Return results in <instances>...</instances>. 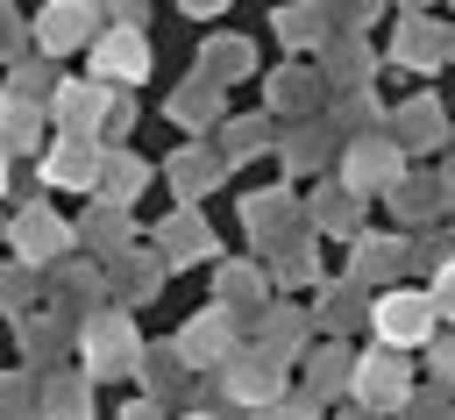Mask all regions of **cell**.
Here are the masks:
<instances>
[{
    "label": "cell",
    "instance_id": "obj_1",
    "mask_svg": "<svg viewBox=\"0 0 455 420\" xmlns=\"http://www.w3.org/2000/svg\"><path fill=\"white\" fill-rule=\"evenodd\" d=\"M370 327H377V342H391V349H427V342L441 335V306H434V292L384 285V292L370 299Z\"/></svg>",
    "mask_w": 455,
    "mask_h": 420
},
{
    "label": "cell",
    "instance_id": "obj_2",
    "mask_svg": "<svg viewBox=\"0 0 455 420\" xmlns=\"http://www.w3.org/2000/svg\"><path fill=\"white\" fill-rule=\"evenodd\" d=\"M348 399L370 406V413H405V406H412V363H405V349L377 342L370 356H355V384H348Z\"/></svg>",
    "mask_w": 455,
    "mask_h": 420
},
{
    "label": "cell",
    "instance_id": "obj_3",
    "mask_svg": "<svg viewBox=\"0 0 455 420\" xmlns=\"http://www.w3.org/2000/svg\"><path fill=\"white\" fill-rule=\"evenodd\" d=\"M284 363L291 356H277L270 342H256V349H235L220 363V384H228L235 406H270V399H284Z\"/></svg>",
    "mask_w": 455,
    "mask_h": 420
},
{
    "label": "cell",
    "instance_id": "obj_4",
    "mask_svg": "<svg viewBox=\"0 0 455 420\" xmlns=\"http://www.w3.org/2000/svg\"><path fill=\"white\" fill-rule=\"evenodd\" d=\"M121 370H142V342H135L128 313L107 306L85 320V377H121Z\"/></svg>",
    "mask_w": 455,
    "mask_h": 420
},
{
    "label": "cell",
    "instance_id": "obj_5",
    "mask_svg": "<svg viewBox=\"0 0 455 420\" xmlns=\"http://www.w3.org/2000/svg\"><path fill=\"white\" fill-rule=\"evenodd\" d=\"M100 171H107V157H100L92 135H57V149L43 157V185L50 192H100Z\"/></svg>",
    "mask_w": 455,
    "mask_h": 420
},
{
    "label": "cell",
    "instance_id": "obj_6",
    "mask_svg": "<svg viewBox=\"0 0 455 420\" xmlns=\"http://www.w3.org/2000/svg\"><path fill=\"white\" fill-rule=\"evenodd\" d=\"M341 185L348 192H391L398 185V135H355L341 149Z\"/></svg>",
    "mask_w": 455,
    "mask_h": 420
},
{
    "label": "cell",
    "instance_id": "obj_7",
    "mask_svg": "<svg viewBox=\"0 0 455 420\" xmlns=\"http://www.w3.org/2000/svg\"><path fill=\"white\" fill-rule=\"evenodd\" d=\"M107 85L100 78H71V85H57L50 93V121H57V135H100L107 128Z\"/></svg>",
    "mask_w": 455,
    "mask_h": 420
},
{
    "label": "cell",
    "instance_id": "obj_8",
    "mask_svg": "<svg viewBox=\"0 0 455 420\" xmlns=\"http://www.w3.org/2000/svg\"><path fill=\"white\" fill-rule=\"evenodd\" d=\"M178 349H185V363H192V370H213V363H228V356H235V320H228V306H206V313H192V320L178 327Z\"/></svg>",
    "mask_w": 455,
    "mask_h": 420
},
{
    "label": "cell",
    "instance_id": "obj_9",
    "mask_svg": "<svg viewBox=\"0 0 455 420\" xmlns=\"http://www.w3.org/2000/svg\"><path fill=\"white\" fill-rule=\"evenodd\" d=\"M142 71H149V43H142L135 28H114V36L92 43V78H100V85H114V78L135 85Z\"/></svg>",
    "mask_w": 455,
    "mask_h": 420
},
{
    "label": "cell",
    "instance_id": "obj_10",
    "mask_svg": "<svg viewBox=\"0 0 455 420\" xmlns=\"http://www.w3.org/2000/svg\"><path fill=\"white\" fill-rule=\"evenodd\" d=\"M36 43H43L50 57H64V50H78V43H100V36H92V7H85V0H50V7L36 14Z\"/></svg>",
    "mask_w": 455,
    "mask_h": 420
},
{
    "label": "cell",
    "instance_id": "obj_11",
    "mask_svg": "<svg viewBox=\"0 0 455 420\" xmlns=\"http://www.w3.org/2000/svg\"><path fill=\"white\" fill-rule=\"evenodd\" d=\"M71 242H78V228H64L50 206H21V214H14V249H21L28 263H43V256H64Z\"/></svg>",
    "mask_w": 455,
    "mask_h": 420
},
{
    "label": "cell",
    "instance_id": "obj_12",
    "mask_svg": "<svg viewBox=\"0 0 455 420\" xmlns=\"http://www.w3.org/2000/svg\"><path fill=\"white\" fill-rule=\"evenodd\" d=\"M348 384H355V356H348V342L334 335V342H320V349H313V370H306V392H313V399L327 406V399H334V392H348Z\"/></svg>",
    "mask_w": 455,
    "mask_h": 420
},
{
    "label": "cell",
    "instance_id": "obj_13",
    "mask_svg": "<svg viewBox=\"0 0 455 420\" xmlns=\"http://www.w3.org/2000/svg\"><path fill=\"white\" fill-rule=\"evenodd\" d=\"M156 242H164V263L178 271V263H192V256H206V221L185 206V214H171L164 228H156Z\"/></svg>",
    "mask_w": 455,
    "mask_h": 420
},
{
    "label": "cell",
    "instance_id": "obj_14",
    "mask_svg": "<svg viewBox=\"0 0 455 420\" xmlns=\"http://www.w3.org/2000/svg\"><path fill=\"white\" fill-rule=\"evenodd\" d=\"M398 256H405V242H391V235H363V242H355V271H348V278H355V285H384V278L398 271Z\"/></svg>",
    "mask_w": 455,
    "mask_h": 420
},
{
    "label": "cell",
    "instance_id": "obj_15",
    "mask_svg": "<svg viewBox=\"0 0 455 420\" xmlns=\"http://www.w3.org/2000/svg\"><path fill=\"white\" fill-rule=\"evenodd\" d=\"M142 377H149V399H171V392L185 384V349H178V342L142 349Z\"/></svg>",
    "mask_w": 455,
    "mask_h": 420
},
{
    "label": "cell",
    "instance_id": "obj_16",
    "mask_svg": "<svg viewBox=\"0 0 455 420\" xmlns=\"http://www.w3.org/2000/svg\"><path fill=\"white\" fill-rule=\"evenodd\" d=\"M213 292H220V306H263V271L256 263H220Z\"/></svg>",
    "mask_w": 455,
    "mask_h": 420
},
{
    "label": "cell",
    "instance_id": "obj_17",
    "mask_svg": "<svg viewBox=\"0 0 455 420\" xmlns=\"http://www.w3.org/2000/svg\"><path fill=\"white\" fill-rule=\"evenodd\" d=\"M355 313H363V285H355V278H348V285H320V306H313V320H320L327 335H341Z\"/></svg>",
    "mask_w": 455,
    "mask_h": 420
},
{
    "label": "cell",
    "instance_id": "obj_18",
    "mask_svg": "<svg viewBox=\"0 0 455 420\" xmlns=\"http://www.w3.org/2000/svg\"><path fill=\"white\" fill-rule=\"evenodd\" d=\"M391 128H398V142H412V149H434V142H441V107H434V100H412V107H405Z\"/></svg>",
    "mask_w": 455,
    "mask_h": 420
},
{
    "label": "cell",
    "instance_id": "obj_19",
    "mask_svg": "<svg viewBox=\"0 0 455 420\" xmlns=\"http://www.w3.org/2000/svg\"><path fill=\"white\" fill-rule=\"evenodd\" d=\"M142 178H149V171H142L135 157H107V171H100V192H92V199H114V206H128V199L142 192Z\"/></svg>",
    "mask_w": 455,
    "mask_h": 420
},
{
    "label": "cell",
    "instance_id": "obj_20",
    "mask_svg": "<svg viewBox=\"0 0 455 420\" xmlns=\"http://www.w3.org/2000/svg\"><path fill=\"white\" fill-rule=\"evenodd\" d=\"M313 228H320V235H348V228H355V192H348V185H327V192L313 199Z\"/></svg>",
    "mask_w": 455,
    "mask_h": 420
},
{
    "label": "cell",
    "instance_id": "obj_21",
    "mask_svg": "<svg viewBox=\"0 0 455 420\" xmlns=\"http://www.w3.org/2000/svg\"><path fill=\"white\" fill-rule=\"evenodd\" d=\"M121 235H128V214H121L114 199H100V214L78 228V242H92L100 256H121Z\"/></svg>",
    "mask_w": 455,
    "mask_h": 420
},
{
    "label": "cell",
    "instance_id": "obj_22",
    "mask_svg": "<svg viewBox=\"0 0 455 420\" xmlns=\"http://www.w3.org/2000/svg\"><path fill=\"white\" fill-rule=\"evenodd\" d=\"M43 413L50 420H85V377H43Z\"/></svg>",
    "mask_w": 455,
    "mask_h": 420
},
{
    "label": "cell",
    "instance_id": "obj_23",
    "mask_svg": "<svg viewBox=\"0 0 455 420\" xmlns=\"http://www.w3.org/2000/svg\"><path fill=\"white\" fill-rule=\"evenodd\" d=\"M171 178H178V185H185V199H192V192H206V185L220 178V164H213L206 149H178V157H171Z\"/></svg>",
    "mask_w": 455,
    "mask_h": 420
},
{
    "label": "cell",
    "instance_id": "obj_24",
    "mask_svg": "<svg viewBox=\"0 0 455 420\" xmlns=\"http://www.w3.org/2000/svg\"><path fill=\"white\" fill-rule=\"evenodd\" d=\"M291 214V199H284V185H270V192H256L249 206H242V221H249V235H270L277 221Z\"/></svg>",
    "mask_w": 455,
    "mask_h": 420
},
{
    "label": "cell",
    "instance_id": "obj_25",
    "mask_svg": "<svg viewBox=\"0 0 455 420\" xmlns=\"http://www.w3.org/2000/svg\"><path fill=\"white\" fill-rule=\"evenodd\" d=\"M263 342H270L277 356H299V342H306V320H299L291 306H270V320H263Z\"/></svg>",
    "mask_w": 455,
    "mask_h": 420
},
{
    "label": "cell",
    "instance_id": "obj_26",
    "mask_svg": "<svg viewBox=\"0 0 455 420\" xmlns=\"http://www.w3.org/2000/svg\"><path fill=\"white\" fill-rule=\"evenodd\" d=\"M263 142H270V128H263V121H228V135H220V157H228V164H242V157H256Z\"/></svg>",
    "mask_w": 455,
    "mask_h": 420
},
{
    "label": "cell",
    "instance_id": "obj_27",
    "mask_svg": "<svg viewBox=\"0 0 455 420\" xmlns=\"http://www.w3.org/2000/svg\"><path fill=\"white\" fill-rule=\"evenodd\" d=\"M434 192H448V185H427V178H398V185H391V199H398L412 221H434Z\"/></svg>",
    "mask_w": 455,
    "mask_h": 420
},
{
    "label": "cell",
    "instance_id": "obj_28",
    "mask_svg": "<svg viewBox=\"0 0 455 420\" xmlns=\"http://www.w3.org/2000/svg\"><path fill=\"white\" fill-rule=\"evenodd\" d=\"M7 149H14V157H21V149H36V107H28V100H14V107H7Z\"/></svg>",
    "mask_w": 455,
    "mask_h": 420
},
{
    "label": "cell",
    "instance_id": "obj_29",
    "mask_svg": "<svg viewBox=\"0 0 455 420\" xmlns=\"http://www.w3.org/2000/svg\"><path fill=\"white\" fill-rule=\"evenodd\" d=\"M256 420H320V399H313V392H299V399H270V406H256Z\"/></svg>",
    "mask_w": 455,
    "mask_h": 420
},
{
    "label": "cell",
    "instance_id": "obj_30",
    "mask_svg": "<svg viewBox=\"0 0 455 420\" xmlns=\"http://www.w3.org/2000/svg\"><path fill=\"white\" fill-rule=\"evenodd\" d=\"M185 128H206V114H213V85H192V93H178V107H171Z\"/></svg>",
    "mask_w": 455,
    "mask_h": 420
},
{
    "label": "cell",
    "instance_id": "obj_31",
    "mask_svg": "<svg viewBox=\"0 0 455 420\" xmlns=\"http://www.w3.org/2000/svg\"><path fill=\"white\" fill-rule=\"evenodd\" d=\"M427 370H434V384L455 392V335H434V342H427Z\"/></svg>",
    "mask_w": 455,
    "mask_h": 420
},
{
    "label": "cell",
    "instance_id": "obj_32",
    "mask_svg": "<svg viewBox=\"0 0 455 420\" xmlns=\"http://www.w3.org/2000/svg\"><path fill=\"white\" fill-rule=\"evenodd\" d=\"M206 71H249V50L242 43H206Z\"/></svg>",
    "mask_w": 455,
    "mask_h": 420
},
{
    "label": "cell",
    "instance_id": "obj_33",
    "mask_svg": "<svg viewBox=\"0 0 455 420\" xmlns=\"http://www.w3.org/2000/svg\"><path fill=\"white\" fill-rule=\"evenodd\" d=\"M427 292H434V306H441V320H455V256H448V263L434 271V285H427Z\"/></svg>",
    "mask_w": 455,
    "mask_h": 420
},
{
    "label": "cell",
    "instance_id": "obj_34",
    "mask_svg": "<svg viewBox=\"0 0 455 420\" xmlns=\"http://www.w3.org/2000/svg\"><path fill=\"white\" fill-rule=\"evenodd\" d=\"M441 413H448V384H434L427 399H412V406H405V420H441Z\"/></svg>",
    "mask_w": 455,
    "mask_h": 420
},
{
    "label": "cell",
    "instance_id": "obj_35",
    "mask_svg": "<svg viewBox=\"0 0 455 420\" xmlns=\"http://www.w3.org/2000/svg\"><path fill=\"white\" fill-rule=\"evenodd\" d=\"M121 420H164V406H156V399H135V406H128Z\"/></svg>",
    "mask_w": 455,
    "mask_h": 420
},
{
    "label": "cell",
    "instance_id": "obj_36",
    "mask_svg": "<svg viewBox=\"0 0 455 420\" xmlns=\"http://www.w3.org/2000/svg\"><path fill=\"white\" fill-rule=\"evenodd\" d=\"M185 7H220V0H185Z\"/></svg>",
    "mask_w": 455,
    "mask_h": 420
},
{
    "label": "cell",
    "instance_id": "obj_37",
    "mask_svg": "<svg viewBox=\"0 0 455 420\" xmlns=\"http://www.w3.org/2000/svg\"><path fill=\"white\" fill-rule=\"evenodd\" d=\"M185 420H213V413H185Z\"/></svg>",
    "mask_w": 455,
    "mask_h": 420
}]
</instances>
